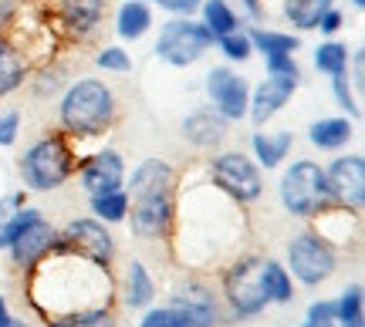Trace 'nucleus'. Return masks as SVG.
Segmentation results:
<instances>
[{
    "label": "nucleus",
    "instance_id": "aec40b11",
    "mask_svg": "<svg viewBox=\"0 0 365 327\" xmlns=\"http://www.w3.org/2000/svg\"><path fill=\"white\" fill-rule=\"evenodd\" d=\"M352 122L349 118H322V122H314L312 129H308V139H312L314 149H322V152H335V149H345V145L352 142Z\"/></svg>",
    "mask_w": 365,
    "mask_h": 327
},
{
    "label": "nucleus",
    "instance_id": "5701e85b",
    "mask_svg": "<svg viewBox=\"0 0 365 327\" xmlns=\"http://www.w3.org/2000/svg\"><path fill=\"white\" fill-rule=\"evenodd\" d=\"M156 297V287H153V277L145 274V267L139 260L129 263V274H125V287H122V301L125 307L139 311V307H149Z\"/></svg>",
    "mask_w": 365,
    "mask_h": 327
},
{
    "label": "nucleus",
    "instance_id": "a211bd4d",
    "mask_svg": "<svg viewBox=\"0 0 365 327\" xmlns=\"http://www.w3.org/2000/svg\"><path fill=\"white\" fill-rule=\"evenodd\" d=\"M182 135L196 149H217L227 139V118L217 115L213 108H196L193 115H186V122H182Z\"/></svg>",
    "mask_w": 365,
    "mask_h": 327
},
{
    "label": "nucleus",
    "instance_id": "49530a36",
    "mask_svg": "<svg viewBox=\"0 0 365 327\" xmlns=\"http://www.w3.org/2000/svg\"><path fill=\"white\" fill-rule=\"evenodd\" d=\"M352 4H355V7H365V0H352Z\"/></svg>",
    "mask_w": 365,
    "mask_h": 327
},
{
    "label": "nucleus",
    "instance_id": "ddd939ff",
    "mask_svg": "<svg viewBox=\"0 0 365 327\" xmlns=\"http://www.w3.org/2000/svg\"><path fill=\"white\" fill-rule=\"evenodd\" d=\"M81 186H85V193L91 196H105V193H115L125 186V162L118 152H98V156H91L85 166H81Z\"/></svg>",
    "mask_w": 365,
    "mask_h": 327
},
{
    "label": "nucleus",
    "instance_id": "393cba45",
    "mask_svg": "<svg viewBox=\"0 0 365 327\" xmlns=\"http://www.w3.org/2000/svg\"><path fill=\"white\" fill-rule=\"evenodd\" d=\"M200 11H203V27L213 34V41L223 38V34L240 31V17H237V11L227 0H203Z\"/></svg>",
    "mask_w": 365,
    "mask_h": 327
},
{
    "label": "nucleus",
    "instance_id": "c85d7f7f",
    "mask_svg": "<svg viewBox=\"0 0 365 327\" xmlns=\"http://www.w3.org/2000/svg\"><path fill=\"white\" fill-rule=\"evenodd\" d=\"M48 327H115V314L108 307H91L75 314H58L54 321H48Z\"/></svg>",
    "mask_w": 365,
    "mask_h": 327
},
{
    "label": "nucleus",
    "instance_id": "7ed1b4c3",
    "mask_svg": "<svg viewBox=\"0 0 365 327\" xmlns=\"http://www.w3.org/2000/svg\"><path fill=\"white\" fill-rule=\"evenodd\" d=\"M281 203L291 216H304V220H314L318 213L335 206L328 196L325 169L312 159H298L294 166H287L281 176Z\"/></svg>",
    "mask_w": 365,
    "mask_h": 327
},
{
    "label": "nucleus",
    "instance_id": "f704fd0d",
    "mask_svg": "<svg viewBox=\"0 0 365 327\" xmlns=\"http://www.w3.org/2000/svg\"><path fill=\"white\" fill-rule=\"evenodd\" d=\"M143 327H190V321L176 311V307H159L143 317Z\"/></svg>",
    "mask_w": 365,
    "mask_h": 327
},
{
    "label": "nucleus",
    "instance_id": "a878e982",
    "mask_svg": "<svg viewBox=\"0 0 365 327\" xmlns=\"http://www.w3.org/2000/svg\"><path fill=\"white\" fill-rule=\"evenodd\" d=\"M328 7H335V0H284V17L298 31H314Z\"/></svg>",
    "mask_w": 365,
    "mask_h": 327
},
{
    "label": "nucleus",
    "instance_id": "b1692460",
    "mask_svg": "<svg viewBox=\"0 0 365 327\" xmlns=\"http://www.w3.org/2000/svg\"><path fill=\"white\" fill-rule=\"evenodd\" d=\"M247 41L254 51H261L264 58H274V54H294L301 48V41L294 34H284V31H267V27H250Z\"/></svg>",
    "mask_w": 365,
    "mask_h": 327
},
{
    "label": "nucleus",
    "instance_id": "37998d69",
    "mask_svg": "<svg viewBox=\"0 0 365 327\" xmlns=\"http://www.w3.org/2000/svg\"><path fill=\"white\" fill-rule=\"evenodd\" d=\"M14 14H17V0H0V27L7 24Z\"/></svg>",
    "mask_w": 365,
    "mask_h": 327
},
{
    "label": "nucleus",
    "instance_id": "72a5a7b5",
    "mask_svg": "<svg viewBox=\"0 0 365 327\" xmlns=\"http://www.w3.org/2000/svg\"><path fill=\"white\" fill-rule=\"evenodd\" d=\"M95 65L105 68V71H115V75H125V71H132V58L122 48H102V51L95 54Z\"/></svg>",
    "mask_w": 365,
    "mask_h": 327
},
{
    "label": "nucleus",
    "instance_id": "f03ea898",
    "mask_svg": "<svg viewBox=\"0 0 365 327\" xmlns=\"http://www.w3.org/2000/svg\"><path fill=\"white\" fill-rule=\"evenodd\" d=\"M75 152L68 145L65 132H54V135H44L41 142H34L21 159V176H24V186L34 189V193H51L58 186H65L75 172Z\"/></svg>",
    "mask_w": 365,
    "mask_h": 327
},
{
    "label": "nucleus",
    "instance_id": "423d86ee",
    "mask_svg": "<svg viewBox=\"0 0 365 327\" xmlns=\"http://www.w3.org/2000/svg\"><path fill=\"white\" fill-rule=\"evenodd\" d=\"M210 179L217 183L223 196H230L234 203H254L264 193V176L261 169L250 162L244 152H223L210 162Z\"/></svg>",
    "mask_w": 365,
    "mask_h": 327
},
{
    "label": "nucleus",
    "instance_id": "58836bf2",
    "mask_svg": "<svg viewBox=\"0 0 365 327\" xmlns=\"http://www.w3.org/2000/svg\"><path fill=\"white\" fill-rule=\"evenodd\" d=\"M163 11H170V14H176V17H190V14H196L200 11V4L203 0H156Z\"/></svg>",
    "mask_w": 365,
    "mask_h": 327
},
{
    "label": "nucleus",
    "instance_id": "4c0bfd02",
    "mask_svg": "<svg viewBox=\"0 0 365 327\" xmlns=\"http://www.w3.org/2000/svg\"><path fill=\"white\" fill-rule=\"evenodd\" d=\"M17 132H21V112H4L0 115V145L7 149V145L17 142Z\"/></svg>",
    "mask_w": 365,
    "mask_h": 327
},
{
    "label": "nucleus",
    "instance_id": "e433bc0d",
    "mask_svg": "<svg viewBox=\"0 0 365 327\" xmlns=\"http://www.w3.org/2000/svg\"><path fill=\"white\" fill-rule=\"evenodd\" d=\"M267 61V75H277V78H301V68L294 61V54H274V58H264Z\"/></svg>",
    "mask_w": 365,
    "mask_h": 327
},
{
    "label": "nucleus",
    "instance_id": "4468645a",
    "mask_svg": "<svg viewBox=\"0 0 365 327\" xmlns=\"http://www.w3.org/2000/svg\"><path fill=\"white\" fill-rule=\"evenodd\" d=\"M294 92H298V78H277V75H267L247 102L250 122H254V125H267V122L291 102V95Z\"/></svg>",
    "mask_w": 365,
    "mask_h": 327
},
{
    "label": "nucleus",
    "instance_id": "c756f323",
    "mask_svg": "<svg viewBox=\"0 0 365 327\" xmlns=\"http://www.w3.org/2000/svg\"><path fill=\"white\" fill-rule=\"evenodd\" d=\"M335 321L341 327H365V311H362V287L355 284L341 294V301H335Z\"/></svg>",
    "mask_w": 365,
    "mask_h": 327
},
{
    "label": "nucleus",
    "instance_id": "a18cd8bd",
    "mask_svg": "<svg viewBox=\"0 0 365 327\" xmlns=\"http://www.w3.org/2000/svg\"><path fill=\"white\" fill-rule=\"evenodd\" d=\"M301 327H335V321H312V317H308Z\"/></svg>",
    "mask_w": 365,
    "mask_h": 327
},
{
    "label": "nucleus",
    "instance_id": "9d476101",
    "mask_svg": "<svg viewBox=\"0 0 365 327\" xmlns=\"http://www.w3.org/2000/svg\"><path fill=\"white\" fill-rule=\"evenodd\" d=\"M207 95L210 105L217 115H223L227 122H240L247 115V102H250V88L247 81L240 78L230 68H213L207 75Z\"/></svg>",
    "mask_w": 365,
    "mask_h": 327
},
{
    "label": "nucleus",
    "instance_id": "a19ab883",
    "mask_svg": "<svg viewBox=\"0 0 365 327\" xmlns=\"http://www.w3.org/2000/svg\"><path fill=\"white\" fill-rule=\"evenodd\" d=\"M312 321H335V301H322V304H312L308 311Z\"/></svg>",
    "mask_w": 365,
    "mask_h": 327
},
{
    "label": "nucleus",
    "instance_id": "c9c22d12",
    "mask_svg": "<svg viewBox=\"0 0 365 327\" xmlns=\"http://www.w3.org/2000/svg\"><path fill=\"white\" fill-rule=\"evenodd\" d=\"M331 88H335V98H339V108H341V112H349L352 118L362 115V112H359V105H355L352 88H349V71H345V75H335V78H331Z\"/></svg>",
    "mask_w": 365,
    "mask_h": 327
},
{
    "label": "nucleus",
    "instance_id": "9b49d317",
    "mask_svg": "<svg viewBox=\"0 0 365 327\" xmlns=\"http://www.w3.org/2000/svg\"><path fill=\"white\" fill-rule=\"evenodd\" d=\"M54 247H58V230H54L44 216H38V220H31L21 233L14 236L7 250H11L14 267L31 270V267H38L48 253H54Z\"/></svg>",
    "mask_w": 365,
    "mask_h": 327
},
{
    "label": "nucleus",
    "instance_id": "2f4dec72",
    "mask_svg": "<svg viewBox=\"0 0 365 327\" xmlns=\"http://www.w3.org/2000/svg\"><path fill=\"white\" fill-rule=\"evenodd\" d=\"M213 44H220V51L230 58V61H247L250 58V41H247V34L244 31H234V34H223V38H217Z\"/></svg>",
    "mask_w": 365,
    "mask_h": 327
},
{
    "label": "nucleus",
    "instance_id": "bb28decb",
    "mask_svg": "<svg viewBox=\"0 0 365 327\" xmlns=\"http://www.w3.org/2000/svg\"><path fill=\"white\" fill-rule=\"evenodd\" d=\"M264 294L271 304H291L294 297V284L277 260H264Z\"/></svg>",
    "mask_w": 365,
    "mask_h": 327
},
{
    "label": "nucleus",
    "instance_id": "39448f33",
    "mask_svg": "<svg viewBox=\"0 0 365 327\" xmlns=\"http://www.w3.org/2000/svg\"><path fill=\"white\" fill-rule=\"evenodd\" d=\"M223 294L240 317H254L267 307L264 294V260L261 257H240V260L223 274Z\"/></svg>",
    "mask_w": 365,
    "mask_h": 327
},
{
    "label": "nucleus",
    "instance_id": "cd10ccee",
    "mask_svg": "<svg viewBox=\"0 0 365 327\" xmlns=\"http://www.w3.org/2000/svg\"><path fill=\"white\" fill-rule=\"evenodd\" d=\"M314 68H318V71H325L328 78L345 75V71H349V48L339 44V41H325V44H318V51H314Z\"/></svg>",
    "mask_w": 365,
    "mask_h": 327
},
{
    "label": "nucleus",
    "instance_id": "4be33fe9",
    "mask_svg": "<svg viewBox=\"0 0 365 327\" xmlns=\"http://www.w3.org/2000/svg\"><path fill=\"white\" fill-rule=\"evenodd\" d=\"M250 145H254V156H257V162H261L264 169H274V166H281L287 159V152H291V145H294V135L291 132H257L254 139H250Z\"/></svg>",
    "mask_w": 365,
    "mask_h": 327
},
{
    "label": "nucleus",
    "instance_id": "412c9836",
    "mask_svg": "<svg viewBox=\"0 0 365 327\" xmlns=\"http://www.w3.org/2000/svg\"><path fill=\"white\" fill-rule=\"evenodd\" d=\"M153 27V11L145 0H125L118 7V17H115V31L122 41H139Z\"/></svg>",
    "mask_w": 365,
    "mask_h": 327
},
{
    "label": "nucleus",
    "instance_id": "0eeeda50",
    "mask_svg": "<svg viewBox=\"0 0 365 327\" xmlns=\"http://www.w3.org/2000/svg\"><path fill=\"white\" fill-rule=\"evenodd\" d=\"M61 253H68V257H78V260H88L95 263V267H105L108 270V263H112V257H115V240L108 236V230H105L98 220H71L58 233V247Z\"/></svg>",
    "mask_w": 365,
    "mask_h": 327
},
{
    "label": "nucleus",
    "instance_id": "f257e3e1",
    "mask_svg": "<svg viewBox=\"0 0 365 327\" xmlns=\"http://www.w3.org/2000/svg\"><path fill=\"white\" fill-rule=\"evenodd\" d=\"M118 105L112 88L98 78H81L65 92L61 105H58V118L65 135H78V139H91V135H105L115 125Z\"/></svg>",
    "mask_w": 365,
    "mask_h": 327
},
{
    "label": "nucleus",
    "instance_id": "dca6fc26",
    "mask_svg": "<svg viewBox=\"0 0 365 327\" xmlns=\"http://www.w3.org/2000/svg\"><path fill=\"white\" fill-rule=\"evenodd\" d=\"M170 307H176L190 321V327H210L217 321V297L203 284H186L180 294H173Z\"/></svg>",
    "mask_w": 365,
    "mask_h": 327
},
{
    "label": "nucleus",
    "instance_id": "7c9ffc66",
    "mask_svg": "<svg viewBox=\"0 0 365 327\" xmlns=\"http://www.w3.org/2000/svg\"><path fill=\"white\" fill-rule=\"evenodd\" d=\"M91 213L105 223H122L125 213H129V196H125V189L105 193V196H91Z\"/></svg>",
    "mask_w": 365,
    "mask_h": 327
},
{
    "label": "nucleus",
    "instance_id": "f3484780",
    "mask_svg": "<svg viewBox=\"0 0 365 327\" xmlns=\"http://www.w3.org/2000/svg\"><path fill=\"white\" fill-rule=\"evenodd\" d=\"M105 7H108V0H61L58 4V17H61L68 34L88 38V34H95V27L102 24Z\"/></svg>",
    "mask_w": 365,
    "mask_h": 327
},
{
    "label": "nucleus",
    "instance_id": "6e6552de",
    "mask_svg": "<svg viewBox=\"0 0 365 327\" xmlns=\"http://www.w3.org/2000/svg\"><path fill=\"white\" fill-rule=\"evenodd\" d=\"M287 263H291V270L298 277L301 284H322L328 277L335 274V250L328 243L325 236L318 233H301L291 240V247H287Z\"/></svg>",
    "mask_w": 365,
    "mask_h": 327
},
{
    "label": "nucleus",
    "instance_id": "c03bdc74",
    "mask_svg": "<svg viewBox=\"0 0 365 327\" xmlns=\"http://www.w3.org/2000/svg\"><path fill=\"white\" fill-rule=\"evenodd\" d=\"M14 324V317H11V311H7V301L0 297V327H11Z\"/></svg>",
    "mask_w": 365,
    "mask_h": 327
},
{
    "label": "nucleus",
    "instance_id": "1a4fd4ad",
    "mask_svg": "<svg viewBox=\"0 0 365 327\" xmlns=\"http://www.w3.org/2000/svg\"><path fill=\"white\" fill-rule=\"evenodd\" d=\"M328 196L341 210L362 213L365 206V159L362 156H341L325 169Z\"/></svg>",
    "mask_w": 365,
    "mask_h": 327
},
{
    "label": "nucleus",
    "instance_id": "ea45409f",
    "mask_svg": "<svg viewBox=\"0 0 365 327\" xmlns=\"http://www.w3.org/2000/svg\"><path fill=\"white\" fill-rule=\"evenodd\" d=\"M341 21H345V17H341V11H335V7H328V11L322 14V21H318V27H322V34H335V31L341 27Z\"/></svg>",
    "mask_w": 365,
    "mask_h": 327
},
{
    "label": "nucleus",
    "instance_id": "6ab92c4d",
    "mask_svg": "<svg viewBox=\"0 0 365 327\" xmlns=\"http://www.w3.org/2000/svg\"><path fill=\"white\" fill-rule=\"evenodd\" d=\"M27 81V58L11 38L0 34V98L14 95Z\"/></svg>",
    "mask_w": 365,
    "mask_h": 327
},
{
    "label": "nucleus",
    "instance_id": "f8f14e48",
    "mask_svg": "<svg viewBox=\"0 0 365 327\" xmlns=\"http://www.w3.org/2000/svg\"><path fill=\"white\" fill-rule=\"evenodd\" d=\"M173 220H176V203H173V193L132 199V233L135 236H143V240L170 236Z\"/></svg>",
    "mask_w": 365,
    "mask_h": 327
},
{
    "label": "nucleus",
    "instance_id": "79ce46f5",
    "mask_svg": "<svg viewBox=\"0 0 365 327\" xmlns=\"http://www.w3.org/2000/svg\"><path fill=\"white\" fill-rule=\"evenodd\" d=\"M244 11H247V17H254V21H261L264 17V0H237Z\"/></svg>",
    "mask_w": 365,
    "mask_h": 327
},
{
    "label": "nucleus",
    "instance_id": "2eb2a0df",
    "mask_svg": "<svg viewBox=\"0 0 365 327\" xmlns=\"http://www.w3.org/2000/svg\"><path fill=\"white\" fill-rule=\"evenodd\" d=\"M176 186V169L163 159H145L139 169L132 172V183L125 196L143 199V196H163V193H173Z\"/></svg>",
    "mask_w": 365,
    "mask_h": 327
},
{
    "label": "nucleus",
    "instance_id": "473e14b6",
    "mask_svg": "<svg viewBox=\"0 0 365 327\" xmlns=\"http://www.w3.org/2000/svg\"><path fill=\"white\" fill-rule=\"evenodd\" d=\"M38 216H41L38 210H24V206H21V213H14L11 220H4V223H0V250H7V247H11V240H14V236L21 233V230H24V226H27L31 220H38Z\"/></svg>",
    "mask_w": 365,
    "mask_h": 327
},
{
    "label": "nucleus",
    "instance_id": "20e7f679",
    "mask_svg": "<svg viewBox=\"0 0 365 327\" xmlns=\"http://www.w3.org/2000/svg\"><path fill=\"white\" fill-rule=\"evenodd\" d=\"M210 48H213V34L203 27V21L173 17V21H166L163 31H159L156 58L173 68H190V65H196Z\"/></svg>",
    "mask_w": 365,
    "mask_h": 327
}]
</instances>
